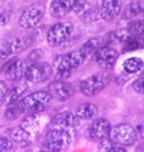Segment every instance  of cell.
<instances>
[{
  "label": "cell",
  "mask_w": 144,
  "mask_h": 152,
  "mask_svg": "<svg viewBox=\"0 0 144 152\" xmlns=\"http://www.w3.org/2000/svg\"><path fill=\"white\" fill-rule=\"evenodd\" d=\"M53 97L48 92L37 91L19 100L18 105L23 113L39 114L48 109L52 103Z\"/></svg>",
  "instance_id": "obj_1"
},
{
  "label": "cell",
  "mask_w": 144,
  "mask_h": 152,
  "mask_svg": "<svg viewBox=\"0 0 144 152\" xmlns=\"http://www.w3.org/2000/svg\"><path fill=\"white\" fill-rule=\"evenodd\" d=\"M72 137L70 131L61 129H51L43 139L42 145L45 150L52 152H60L70 147Z\"/></svg>",
  "instance_id": "obj_2"
},
{
  "label": "cell",
  "mask_w": 144,
  "mask_h": 152,
  "mask_svg": "<svg viewBox=\"0 0 144 152\" xmlns=\"http://www.w3.org/2000/svg\"><path fill=\"white\" fill-rule=\"evenodd\" d=\"M111 82V75L109 72L102 69L101 72L94 74L85 78L80 83V90L86 96H95L105 90Z\"/></svg>",
  "instance_id": "obj_3"
},
{
  "label": "cell",
  "mask_w": 144,
  "mask_h": 152,
  "mask_svg": "<svg viewBox=\"0 0 144 152\" xmlns=\"http://www.w3.org/2000/svg\"><path fill=\"white\" fill-rule=\"evenodd\" d=\"M139 133L128 123H120L111 129L109 139L111 142L120 144V145H131L137 141Z\"/></svg>",
  "instance_id": "obj_4"
},
{
  "label": "cell",
  "mask_w": 144,
  "mask_h": 152,
  "mask_svg": "<svg viewBox=\"0 0 144 152\" xmlns=\"http://www.w3.org/2000/svg\"><path fill=\"white\" fill-rule=\"evenodd\" d=\"M86 55L80 50H73L64 55H60L53 61V67L58 72L73 71L81 66L86 61Z\"/></svg>",
  "instance_id": "obj_5"
},
{
  "label": "cell",
  "mask_w": 144,
  "mask_h": 152,
  "mask_svg": "<svg viewBox=\"0 0 144 152\" xmlns=\"http://www.w3.org/2000/svg\"><path fill=\"white\" fill-rule=\"evenodd\" d=\"M73 28H74L73 25L69 21H62V23L53 25L48 33V37H46L48 43L53 47L62 45L72 35Z\"/></svg>",
  "instance_id": "obj_6"
},
{
  "label": "cell",
  "mask_w": 144,
  "mask_h": 152,
  "mask_svg": "<svg viewBox=\"0 0 144 152\" xmlns=\"http://www.w3.org/2000/svg\"><path fill=\"white\" fill-rule=\"evenodd\" d=\"M52 74L53 66H51L48 63L37 62L29 65L25 74V78H26V82L28 83L37 84V83L48 81L52 76Z\"/></svg>",
  "instance_id": "obj_7"
},
{
  "label": "cell",
  "mask_w": 144,
  "mask_h": 152,
  "mask_svg": "<svg viewBox=\"0 0 144 152\" xmlns=\"http://www.w3.org/2000/svg\"><path fill=\"white\" fill-rule=\"evenodd\" d=\"M44 7L41 5H32L27 7L26 9L22 12L19 19H18V25L22 28L29 29L33 28L39 24L44 16Z\"/></svg>",
  "instance_id": "obj_8"
},
{
  "label": "cell",
  "mask_w": 144,
  "mask_h": 152,
  "mask_svg": "<svg viewBox=\"0 0 144 152\" xmlns=\"http://www.w3.org/2000/svg\"><path fill=\"white\" fill-rule=\"evenodd\" d=\"M92 59L101 69L107 71L116 64L118 59V53L109 46H101L92 56Z\"/></svg>",
  "instance_id": "obj_9"
},
{
  "label": "cell",
  "mask_w": 144,
  "mask_h": 152,
  "mask_svg": "<svg viewBox=\"0 0 144 152\" xmlns=\"http://www.w3.org/2000/svg\"><path fill=\"white\" fill-rule=\"evenodd\" d=\"M48 93L54 100L59 102H65L73 96L74 87L71 83L67 82L65 80H58V81L53 82L52 84H50Z\"/></svg>",
  "instance_id": "obj_10"
},
{
  "label": "cell",
  "mask_w": 144,
  "mask_h": 152,
  "mask_svg": "<svg viewBox=\"0 0 144 152\" xmlns=\"http://www.w3.org/2000/svg\"><path fill=\"white\" fill-rule=\"evenodd\" d=\"M97 11L104 20H113L122 9V0H97Z\"/></svg>",
  "instance_id": "obj_11"
},
{
  "label": "cell",
  "mask_w": 144,
  "mask_h": 152,
  "mask_svg": "<svg viewBox=\"0 0 144 152\" xmlns=\"http://www.w3.org/2000/svg\"><path fill=\"white\" fill-rule=\"evenodd\" d=\"M80 119L78 118L76 114L71 112H61L56 115L53 116L50 123L51 129H61V130H67L69 131L70 129L76 128L79 124Z\"/></svg>",
  "instance_id": "obj_12"
},
{
  "label": "cell",
  "mask_w": 144,
  "mask_h": 152,
  "mask_svg": "<svg viewBox=\"0 0 144 152\" xmlns=\"http://www.w3.org/2000/svg\"><path fill=\"white\" fill-rule=\"evenodd\" d=\"M111 123L106 119H98L95 120L90 126L87 130V135L88 138L91 140H97L100 141L102 139L109 137V132H111Z\"/></svg>",
  "instance_id": "obj_13"
},
{
  "label": "cell",
  "mask_w": 144,
  "mask_h": 152,
  "mask_svg": "<svg viewBox=\"0 0 144 152\" xmlns=\"http://www.w3.org/2000/svg\"><path fill=\"white\" fill-rule=\"evenodd\" d=\"M28 64L26 61L23 59H16L14 62H11L10 64L7 65L5 71L6 78L8 81H19L22 77H24L26 74V71L28 68Z\"/></svg>",
  "instance_id": "obj_14"
},
{
  "label": "cell",
  "mask_w": 144,
  "mask_h": 152,
  "mask_svg": "<svg viewBox=\"0 0 144 152\" xmlns=\"http://www.w3.org/2000/svg\"><path fill=\"white\" fill-rule=\"evenodd\" d=\"M76 5V0H53L50 12L55 18H62L71 12Z\"/></svg>",
  "instance_id": "obj_15"
},
{
  "label": "cell",
  "mask_w": 144,
  "mask_h": 152,
  "mask_svg": "<svg viewBox=\"0 0 144 152\" xmlns=\"http://www.w3.org/2000/svg\"><path fill=\"white\" fill-rule=\"evenodd\" d=\"M9 137L14 140L15 142H17L18 144H20L23 148L29 145L30 142H32V139H30L32 134L27 132V131H26L25 129L22 128V126L11 129L9 131Z\"/></svg>",
  "instance_id": "obj_16"
},
{
  "label": "cell",
  "mask_w": 144,
  "mask_h": 152,
  "mask_svg": "<svg viewBox=\"0 0 144 152\" xmlns=\"http://www.w3.org/2000/svg\"><path fill=\"white\" fill-rule=\"evenodd\" d=\"M98 112V107L94 103L80 104L76 110V115L80 120H91Z\"/></svg>",
  "instance_id": "obj_17"
},
{
  "label": "cell",
  "mask_w": 144,
  "mask_h": 152,
  "mask_svg": "<svg viewBox=\"0 0 144 152\" xmlns=\"http://www.w3.org/2000/svg\"><path fill=\"white\" fill-rule=\"evenodd\" d=\"M32 38L27 37V36H20V37L13 38L10 40V45H11V50L13 54H18L26 50L27 48L32 46Z\"/></svg>",
  "instance_id": "obj_18"
},
{
  "label": "cell",
  "mask_w": 144,
  "mask_h": 152,
  "mask_svg": "<svg viewBox=\"0 0 144 152\" xmlns=\"http://www.w3.org/2000/svg\"><path fill=\"white\" fill-rule=\"evenodd\" d=\"M101 46L102 45H101V40L99 38H90V39H88L86 43L82 45L81 52L86 55L87 58L88 57H92Z\"/></svg>",
  "instance_id": "obj_19"
},
{
  "label": "cell",
  "mask_w": 144,
  "mask_h": 152,
  "mask_svg": "<svg viewBox=\"0 0 144 152\" xmlns=\"http://www.w3.org/2000/svg\"><path fill=\"white\" fill-rule=\"evenodd\" d=\"M143 61L139 57H130L123 63V69L128 74L137 73L143 67Z\"/></svg>",
  "instance_id": "obj_20"
},
{
  "label": "cell",
  "mask_w": 144,
  "mask_h": 152,
  "mask_svg": "<svg viewBox=\"0 0 144 152\" xmlns=\"http://www.w3.org/2000/svg\"><path fill=\"white\" fill-rule=\"evenodd\" d=\"M20 126L25 129L28 133H35L39 131V115L37 114H28V116L26 119L23 120V122L20 124Z\"/></svg>",
  "instance_id": "obj_21"
},
{
  "label": "cell",
  "mask_w": 144,
  "mask_h": 152,
  "mask_svg": "<svg viewBox=\"0 0 144 152\" xmlns=\"http://www.w3.org/2000/svg\"><path fill=\"white\" fill-rule=\"evenodd\" d=\"M26 90H27V83L26 82L17 84L7 95L8 103H17V102H19L22 95L24 94Z\"/></svg>",
  "instance_id": "obj_22"
},
{
  "label": "cell",
  "mask_w": 144,
  "mask_h": 152,
  "mask_svg": "<svg viewBox=\"0 0 144 152\" xmlns=\"http://www.w3.org/2000/svg\"><path fill=\"white\" fill-rule=\"evenodd\" d=\"M143 46V39H140L137 36L130 35L128 37L124 38V52H133L139 48H142Z\"/></svg>",
  "instance_id": "obj_23"
},
{
  "label": "cell",
  "mask_w": 144,
  "mask_h": 152,
  "mask_svg": "<svg viewBox=\"0 0 144 152\" xmlns=\"http://www.w3.org/2000/svg\"><path fill=\"white\" fill-rule=\"evenodd\" d=\"M127 31L130 35L142 37L144 36V19H137L131 21L127 26Z\"/></svg>",
  "instance_id": "obj_24"
},
{
  "label": "cell",
  "mask_w": 144,
  "mask_h": 152,
  "mask_svg": "<svg viewBox=\"0 0 144 152\" xmlns=\"http://www.w3.org/2000/svg\"><path fill=\"white\" fill-rule=\"evenodd\" d=\"M20 113H22V111L19 109L18 103H8V106L5 112V118L9 121H13V120L17 119Z\"/></svg>",
  "instance_id": "obj_25"
},
{
  "label": "cell",
  "mask_w": 144,
  "mask_h": 152,
  "mask_svg": "<svg viewBox=\"0 0 144 152\" xmlns=\"http://www.w3.org/2000/svg\"><path fill=\"white\" fill-rule=\"evenodd\" d=\"M13 55V50H11V45H10V40H0V58L5 59L7 57Z\"/></svg>",
  "instance_id": "obj_26"
},
{
  "label": "cell",
  "mask_w": 144,
  "mask_h": 152,
  "mask_svg": "<svg viewBox=\"0 0 144 152\" xmlns=\"http://www.w3.org/2000/svg\"><path fill=\"white\" fill-rule=\"evenodd\" d=\"M140 11H141L140 4H137V2H132V4H130V5L126 7L124 17L125 18H132V17H134V16H136V15L139 14Z\"/></svg>",
  "instance_id": "obj_27"
},
{
  "label": "cell",
  "mask_w": 144,
  "mask_h": 152,
  "mask_svg": "<svg viewBox=\"0 0 144 152\" xmlns=\"http://www.w3.org/2000/svg\"><path fill=\"white\" fill-rule=\"evenodd\" d=\"M13 141L7 138H0V152H7L13 150Z\"/></svg>",
  "instance_id": "obj_28"
},
{
  "label": "cell",
  "mask_w": 144,
  "mask_h": 152,
  "mask_svg": "<svg viewBox=\"0 0 144 152\" xmlns=\"http://www.w3.org/2000/svg\"><path fill=\"white\" fill-rule=\"evenodd\" d=\"M132 88L139 94H144V77H140L137 80H135L132 84Z\"/></svg>",
  "instance_id": "obj_29"
},
{
  "label": "cell",
  "mask_w": 144,
  "mask_h": 152,
  "mask_svg": "<svg viewBox=\"0 0 144 152\" xmlns=\"http://www.w3.org/2000/svg\"><path fill=\"white\" fill-rule=\"evenodd\" d=\"M7 95H8L7 85L5 84V82L0 81V106L4 104L5 100L7 99Z\"/></svg>",
  "instance_id": "obj_30"
},
{
  "label": "cell",
  "mask_w": 144,
  "mask_h": 152,
  "mask_svg": "<svg viewBox=\"0 0 144 152\" xmlns=\"http://www.w3.org/2000/svg\"><path fill=\"white\" fill-rule=\"evenodd\" d=\"M7 21H8V14L7 12L0 14V25H6Z\"/></svg>",
  "instance_id": "obj_31"
},
{
  "label": "cell",
  "mask_w": 144,
  "mask_h": 152,
  "mask_svg": "<svg viewBox=\"0 0 144 152\" xmlns=\"http://www.w3.org/2000/svg\"><path fill=\"white\" fill-rule=\"evenodd\" d=\"M109 152H126V149L122 147H111Z\"/></svg>",
  "instance_id": "obj_32"
},
{
  "label": "cell",
  "mask_w": 144,
  "mask_h": 152,
  "mask_svg": "<svg viewBox=\"0 0 144 152\" xmlns=\"http://www.w3.org/2000/svg\"><path fill=\"white\" fill-rule=\"evenodd\" d=\"M142 12H143V14H144V8H143V10H142Z\"/></svg>",
  "instance_id": "obj_33"
},
{
  "label": "cell",
  "mask_w": 144,
  "mask_h": 152,
  "mask_svg": "<svg viewBox=\"0 0 144 152\" xmlns=\"http://www.w3.org/2000/svg\"><path fill=\"white\" fill-rule=\"evenodd\" d=\"M143 44H144V36H143Z\"/></svg>",
  "instance_id": "obj_34"
}]
</instances>
